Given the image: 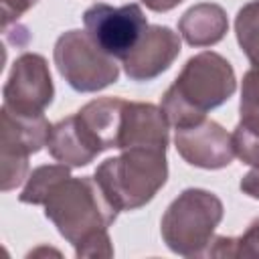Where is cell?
Segmentation results:
<instances>
[{
  "label": "cell",
  "instance_id": "6da1fadb",
  "mask_svg": "<svg viewBox=\"0 0 259 259\" xmlns=\"http://www.w3.org/2000/svg\"><path fill=\"white\" fill-rule=\"evenodd\" d=\"M45 217L75 247L77 257H113L107 229L119 210L111 204L95 176H67L45 200Z\"/></svg>",
  "mask_w": 259,
  "mask_h": 259
},
{
  "label": "cell",
  "instance_id": "7a4b0ae2",
  "mask_svg": "<svg viewBox=\"0 0 259 259\" xmlns=\"http://www.w3.org/2000/svg\"><path fill=\"white\" fill-rule=\"evenodd\" d=\"M237 77L233 65L214 51L190 57L174 83L162 95V111L176 130L194 125L206 113L233 97Z\"/></svg>",
  "mask_w": 259,
  "mask_h": 259
},
{
  "label": "cell",
  "instance_id": "3957f363",
  "mask_svg": "<svg viewBox=\"0 0 259 259\" xmlns=\"http://www.w3.org/2000/svg\"><path fill=\"white\" fill-rule=\"evenodd\" d=\"M93 176L119 212L142 208L168 180L166 150H121L119 156L103 160Z\"/></svg>",
  "mask_w": 259,
  "mask_h": 259
},
{
  "label": "cell",
  "instance_id": "277c9868",
  "mask_svg": "<svg viewBox=\"0 0 259 259\" xmlns=\"http://www.w3.org/2000/svg\"><path fill=\"white\" fill-rule=\"evenodd\" d=\"M221 198L204 188L182 190L166 208L160 221V235L166 247L182 257L206 255L214 229L223 221Z\"/></svg>",
  "mask_w": 259,
  "mask_h": 259
},
{
  "label": "cell",
  "instance_id": "5b68a950",
  "mask_svg": "<svg viewBox=\"0 0 259 259\" xmlns=\"http://www.w3.org/2000/svg\"><path fill=\"white\" fill-rule=\"evenodd\" d=\"M53 61L67 85L79 93H97L119 77V67L87 30L63 32L53 49Z\"/></svg>",
  "mask_w": 259,
  "mask_h": 259
},
{
  "label": "cell",
  "instance_id": "8992f818",
  "mask_svg": "<svg viewBox=\"0 0 259 259\" xmlns=\"http://www.w3.org/2000/svg\"><path fill=\"white\" fill-rule=\"evenodd\" d=\"M51 123L45 115H18L0 109V188H18L28 178V158L47 146Z\"/></svg>",
  "mask_w": 259,
  "mask_h": 259
},
{
  "label": "cell",
  "instance_id": "52a82bcc",
  "mask_svg": "<svg viewBox=\"0 0 259 259\" xmlns=\"http://www.w3.org/2000/svg\"><path fill=\"white\" fill-rule=\"evenodd\" d=\"M83 24L89 36L113 59L130 55L150 26L140 4L109 6L103 2H97L83 12Z\"/></svg>",
  "mask_w": 259,
  "mask_h": 259
},
{
  "label": "cell",
  "instance_id": "ba28073f",
  "mask_svg": "<svg viewBox=\"0 0 259 259\" xmlns=\"http://www.w3.org/2000/svg\"><path fill=\"white\" fill-rule=\"evenodd\" d=\"M2 97V107L12 113L42 115L55 97V85L47 59L36 53H22L12 63Z\"/></svg>",
  "mask_w": 259,
  "mask_h": 259
},
{
  "label": "cell",
  "instance_id": "9c48e42d",
  "mask_svg": "<svg viewBox=\"0 0 259 259\" xmlns=\"http://www.w3.org/2000/svg\"><path fill=\"white\" fill-rule=\"evenodd\" d=\"M174 146L186 164L204 170L227 168L235 158L231 134L221 123L206 117L194 125L176 130Z\"/></svg>",
  "mask_w": 259,
  "mask_h": 259
},
{
  "label": "cell",
  "instance_id": "30bf717a",
  "mask_svg": "<svg viewBox=\"0 0 259 259\" xmlns=\"http://www.w3.org/2000/svg\"><path fill=\"white\" fill-rule=\"evenodd\" d=\"M180 34L162 24H150L138 45L121 59L123 73L132 81H152L160 77L164 71L180 55Z\"/></svg>",
  "mask_w": 259,
  "mask_h": 259
},
{
  "label": "cell",
  "instance_id": "8fae6325",
  "mask_svg": "<svg viewBox=\"0 0 259 259\" xmlns=\"http://www.w3.org/2000/svg\"><path fill=\"white\" fill-rule=\"evenodd\" d=\"M123 105L125 99L121 97H99L73 113V121L81 140L95 156L117 148Z\"/></svg>",
  "mask_w": 259,
  "mask_h": 259
},
{
  "label": "cell",
  "instance_id": "7c38bea8",
  "mask_svg": "<svg viewBox=\"0 0 259 259\" xmlns=\"http://www.w3.org/2000/svg\"><path fill=\"white\" fill-rule=\"evenodd\" d=\"M168 119L162 107L144 101H125L119 125L117 150L127 148H156L168 150L170 134Z\"/></svg>",
  "mask_w": 259,
  "mask_h": 259
},
{
  "label": "cell",
  "instance_id": "4fadbf2b",
  "mask_svg": "<svg viewBox=\"0 0 259 259\" xmlns=\"http://www.w3.org/2000/svg\"><path fill=\"white\" fill-rule=\"evenodd\" d=\"M227 30V12L214 2L194 4L178 20V34L190 47H212L225 38Z\"/></svg>",
  "mask_w": 259,
  "mask_h": 259
},
{
  "label": "cell",
  "instance_id": "5bb4252c",
  "mask_svg": "<svg viewBox=\"0 0 259 259\" xmlns=\"http://www.w3.org/2000/svg\"><path fill=\"white\" fill-rule=\"evenodd\" d=\"M47 150L49 154L61 162L67 164L69 168H81V166H89L97 156L85 146V142L81 140L73 115L57 121L51 127V136L47 142Z\"/></svg>",
  "mask_w": 259,
  "mask_h": 259
},
{
  "label": "cell",
  "instance_id": "9a60e30c",
  "mask_svg": "<svg viewBox=\"0 0 259 259\" xmlns=\"http://www.w3.org/2000/svg\"><path fill=\"white\" fill-rule=\"evenodd\" d=\"M67 176H71L67 164L38 166L28 174L26 184H24L22 192L18 194V200L22 204H45V200H47L49 192L55 188V184L61 182Z\"/></svg>",
  "mask_w": 259,
  "mask_h": 259
},
{
  "label": "cell",
  "instance_id": "2e32d148",
  "mask_svg": "<svg viewBox=\"0 0 259 259\" xmlns=\"http://www.w3.org/2000/svg\"><path fill=\"white\" fill-rule=\"evenodd\" d=\"M208 257H259V217L251 221L241 237H214Z\"/></svg>",
  "mask_w": 259,
  "mask_h": 259
},
{
  "label": "cell",
  "instance_id": "e0dca14e",
  "mask_svg": "<svg viewBox=\"0 0 259 259\" xmlns=\"http://www.w3.org/2000/svg\"><path fill=\"white\" fill-rule=\"evenodd\" d=\"M235 34L241 51L251 63L259 61V0L247 2L235 16Z\"/></svg>",
  "mask_w": 259,
  "mask_h": 259
},
{
  "label": "cell",
  "instance_id": "ac0fdd59",
  "mask_svg": "<svg viewBox=\"0 0 259 259\" xmlns=\"http://www.w3.org/2000/svg\"><path fill=\"white\" fill-rule=\"evenodd\" d=\"M235 156L249 166H259V119H243L235 125L233 134Z\"/></svg>",
  "mask_w": 259,
  "mask_h": 259
},
{
  "label": "cell",
  "instance_id": "d6986e66",
  "mask_svg": "<svg viewBox=\"0 0 259 259\" xmlns=\"http://www.w3.org/2000/svg\"><path fill=\"white\" fill-rule=\"evenodd\" d=\"M239 111L243 119H259V61L251 63L243 75Z\"/></svg>",
  "mask_w": 259,
  "mask_h": 259
},
{
  "label": "cell",
  "instance_id": "ffe728a7",
  "mask_svg": "<svg viewBox=\"0 0 259 259\" xmlns=\"http://www.w3.org/2000/svg\"><path fill=\"white\" fill-rule=\"evenodd\" d=\"M38 0H0V12H2V26L8 28L10 22H16L24 12H28Z\"/></svg>",
  "mask_w": 259,
  "mask_h": 259
},
{
  "label": "cell",
  "instance_id": "44dd1931",
  "mask_svg": "<svg viewBox=\"0 0 259 259\" xmlns=\"http://www.w3.org/2000/svg\"><path fill=\"white\" fill-rule=\"evenodd\" d=\"M241 192L259 200V166H255L253 170H249L243 178H241V184H239Z\"/></svg>",
  "mask_w": 259,
  "mask_h": 259
},
{
  "label": "cell",
  "instance_id": "7402d4cb",
  "mask_svg": "<svg viewBox=\"0 0 259 259\" xmlns=\"http://www.w3.org/2000/svg\"><path fill=\"white\" fill-rule=\"evenodd\" d=\"M148 10L152 12H170L174 10L178 4H182L184 0H140Z\"/></svg>",
  "mask_w": 259,
  "mask_h": 259
}]
</instances>
